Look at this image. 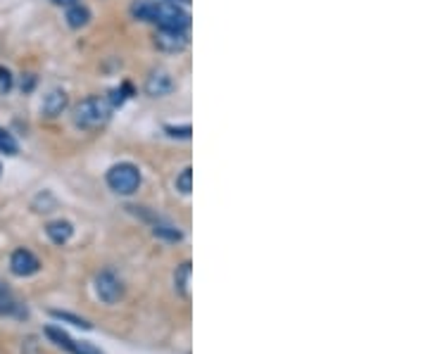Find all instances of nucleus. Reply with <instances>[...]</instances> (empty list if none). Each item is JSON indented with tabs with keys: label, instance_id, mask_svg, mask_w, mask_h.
Wrapping results in <instances>:
<instances>
[{
	"label": "nucleus",
	"instance_id": "f257e3e1",
	"mask_svg": "<svg viewBox=\"0 0 428 354\" xmlns=\"http://www.w3.org/2000/svg\"><path fill=\"white\" fill-rule=\"evenodd\" d=\"M131 15L141 22L158 24L160 29H190V15L174 0H136Z\"/></svg>",
	"mask_w": 428,
	"mask_h": 354
},
{
	"label": "nucleus",
	"instance_id": "f03ea898",
	"mask_svg": "<svg viewBox=\"0 0 428 354\" xmlns=\"http://www.w3.org/2000/svg\"><path fill=\"white\" fill-rule=\"evenodd\" d=\"M114 107L110 105L107 95H88L81 103L74 107V124L79 128H86V131H93V128H100L107 124V119L112 117Z\"/></svg>",
	"mask_w": 428,
	"mask_h": 354
},
{
	"label": "nucleus",
	"instance_id": "7ed1b4c3",
	"mask_svg": "<svg viewBox=\"0 0 428 354\" xmlns=\"http://www.w3.org/2000/svg\"><path fill=\"white\" fill-rule=\"evenodd\" d=\"M107 186L117 195H131L141 186V172L131 162H119L107 172Z\"/></svg>",
	"mask_w": 428,
	"mask_h": 354
},
{
	"label": "nucleus",
	"instance_id": "20e7f679",
	"mask_svg": "<svg viewBox=\"0 0 428 354\" xmlns=\"http://www.w3.org/2000/svg\"><path fill=\"white\" fill-rule=\"evenodd\" d=\"M95 292H98V297L103 299L105 304H114L124 295V283H121V278L114 274V271L105 269L95 276Z\"/></svg>",
	"mask_w": 428,
	"mask_h": 354
},
{
	"label": "nucleus",
	"instance_id": "39448f33",
	"mask_svg": "<svg viewBox=\"0 0 428 354\" xmlns=\"http://www.w3.org/2000/svg\"><path fill=\"white\" fill-rule=\"evenodd\" d=\"M38 269H40V262H38V257L33 255L31 250L19 248V250L12 252V257H10V271L15 276L29 278L33 274H38Z\"/></svg>",
	"mask_w": 428,
	"mask_h": 354
},
{
	"label": "nucleus",
	"instance_id": "423d86ee",
	"mask_svg": "<svg viewBox=\"0 0 428 354\" xmlns=\"http://www.w3.org/2000/svg\"><path fill=\"white\" fill-rule=\"evenodd\" d=\"M45 336L50 338L57 347H62V350H67L70 354H103L98 347H93L91 343H77V340H72L65 331L55 328V326H48Z\"/></svg>",
	"mask_w": 428,
	"mask_h": 354
},
{
	"label": "nucleus",
	"instance_id": "0eeeda50",
	"mask_svg": "<svg viewBox=\"0 0 428 354\" xmlns=\"http://www.w3.org/2000/svg\"><path fill=\"white\" fill-rule=\"evenodd\" d=\"M155 45H158L162 52H183L188 48V31L160 29L155 33Z\"/></svg>",
	"mask_w": 428,
	"mask_h": 354
},
{
	"label": "nucleus",
	"instance_id": "6e6552de",
	"mask_svg": "<svg viewBox=\"0 0 428 354\" xmlns=\"http://www.w3.org/2000/svg\"><path fill=\"white\" fill-rule=\"evenodd\" d=\"M174 79L167 70H153L150 77L146 79V93L150 98H165L174 91Z\"/></svg>",
	"mask_w": 428,
	"mask_h": 354
},
{
	"label": "nucleus",
	"instance_id": "1a4fd4ad",
	"mask_svg": "<svg viewBox=\"0 0 428 354\" xmlns=\"http://www.w3.org/2000/svg\"><path fill=\"white\" fill-rule=\"evenodd\" d=\"M67 105H70V95H67L62 88H53L43 98V103H40V112H43V117L48 119H55L67 110Z\"/></svg>",
	"mask_w": 428,
	"mask_h": 354
},
{
	"label": "nucleus",
	"instance_id": "9d476101",
	"mask_svg": "<svg viewBox=\"0 0 428 354\" xmlns=\"http://www.w3.org/2000/svg\"><path fill=\"white\" fill-rule=\"evenodd\" d=\"M0 316H19V319L26 316L24 304L17 302L15 295L5 285H0Z\"/></svg>",
	"mask_w": 428,
	"mask_h": 354
},
{
	"label": "nucleus",
	"instance_id": "9b49d317",
	"mask_svg": "<svg viewBox=\"0 0 428 354\" xmlns=\"http://www.w3.org/2000/svg\"><path fill=\"white\" fill-rule=\"evenodd\" d=\"M45 236L50 238L53 243L55 245H67L72 240V236H74V226L70 221H65V219H57V221H50L45 226Z\"/></svg>",
	"mask_w": 428,
	"mask_h": 354
},
{
	"label": "nucleus",
	"instance_id": "f8f14e48",
	"mask_svg": "<svg viewBox=\"0 0 428 354\" xmlns=\"http://www.w3.org/2000/svg\"><path fill=\"white\" fill-rule=\"evenodd\" d=\"M190 276H193V267H190V262H183L179 269H176L174 274V285H176V292H179L181 297H190Z\"/></svg>",
	"mask_w": 428,
	"mask_h": 354
},
{
	"label": "nucleus",
	"instance_id": "ddd939ff",
	"mask_svg": "<svg viewBox=\"0 0 428 354\" xmlns=\"http://www.w3.org/2000/svg\"><path fill=\"white\" fill-rule=\"evenodd\" d=\"M65 19L72 29H81V26H86L88 22H91V10H88L86 5L77 3V5H72V8H67Z\"/></svg>",
	"mask_w": 428,
	"mask_h": 354
},
{
	"label": "nucleus",
	"instance_id": "4468645a",
	"mask_svg": "<svg viewBox=\"0 0 428 354\" xmlns=\"http://www.w3.org/2000/svg\"><path fill=\"white\" fill-rule=\"evenodd\" d=\"M153 233H155V238H162V240H167V243H179L183 238L181 231L169 221H155Z\"/></svg>",
	"mask_w": 428,
	"mask_h": 354
},
{
	"label": "nucleus",
	"instance_id": "2eb2a0df",
	"mask_svg": "<svg viewBox=\"0 0 428 354\" xmlns=\"http://www.w3.org/2000/svg\"><path fill=\"white\" fill-rule=\"evenodd\" d=\"M131 95H133V86L126 81V84H121L119 88H112L110 95H107V100H110L112 107H121L126 103V98H131Z\"/></svg>",
	"mask_w": 428,
	"mask_h": 354
},
{
	"label": "nucleus",
	"instance_id": "dca6fc26",
	"mask_svg": "<svg viewBox=\"0 0 428 354\" xmlns=\"http://www.w3.org/2000/svg\"><path fill=\"white\" fill-rule=\"evenodd\" d=\"M50 316H53V319H57V321H67V323L77 326V328H86V331H91V328H93V323H91V321H86V319H81V316H74V314H70V311H57V309H53V311H50Z\"/></svg>",
	"mask_w": 428,
	"mask_h": 354
},
{
	"label": "nucleus",
	"instance_id": "f3484780",
	"mask_svg": "<svg viewBox=\"0 0 428 354\" xmlns=\"http://www.w3.org/2000/svg\"><path fill=\"white\" fill-rule=\"evenodd\" d=\"M0 153L3 155H17L19 153V145H17V140H15V135H12L8 128H3L0 126Z\"/></svg>",
	"mask_w": 428,
	"mask_h": 354
},
{
	"label": "nucleus",
	"instance_id": "a211bd4d",
	"mask_svg": "<svg viewBox=\"0 0 428 354\" xmlns=\"http://www.w3.org/2000/svg\"><path fill=\"white\" fill-rule=\"evenodd\" d=\"M176 190H179L181 195H188L190 190H193V169L190 167H186L179 176H176Z\"/></svg>",
	"mask_w": 428,
	"mask_h": 354
},
{
	"label": "nucleus",
	"instance_id": "6ab92c4d",
	"mask_svg": "<svg viewBox=\"0 0 428 354\" xmlns=\"http://www.w3.org/2000/svg\"><path fill=\"white\" fill-rule=\"evenodd\" d=\"M12 88V74L8 67H0V93H10Z\"/></svg>",
	"mask_w": 428,
	"mask_h": 354
},
{
	"label": "nucleus",
	"instance_id": "aec40b11",
	"mask_svg": "<svg viewBox=\"0 0 428 354\" xmlns=\"http://www.w3.org/2000/svg\"><path fill=\"white\" fill-rule=\"evenodd\" d=\"M165 131L172 135V138H190V133H193V128H190L188 124L186 126H181V128H176V126H167Z\"/></svg>",
	"mask_w": 428,
	"mask_h": 354
},
{
	"label": "nucleus",
	"instance_id": "412c9836",
	"mask_svg": "<svg viewBox=\"0 0 428 354\" xmlns=\"http://www.w3.org/2000/svg\"><path fill=\"white\" fill-rule=\"evenodd\" d=\"M33 86H36V77H33V74H24V79H22V91H24V93H31Z\"/></svg>",
	"mask_w": 428,
	"mask_h": 354
},
{
	"label": "nucleus",
	"instance_id": "4be33fe9",
	"mask_svg": "<svg viewBox=\"0 0 428 354\" xmlns=\"http://www.w3.org/2000/svg\"><path fill=\"white\" fill-rule=\"evenodd\" d=\"M55 5H62V8H72V5H77L79 0H53Z\"/></svg>",
	"mask_w": 428,
	"mask_h": 354
},
{
	"label": "nucleus",
	"instance_id": "5701e85b",
	"mask_svg": "<svg viewBox=\"0 0 428 354\" xmlns=\"http://www.w3.org/2000/svg\"><path fill=\"white\" fill-rule=\"evenodd\" d=\"M0 285H5V283H3V281H0Z\"/></svg>",
	"mask_w": 428,
	"mask_h": 354
},
{
	"label": "nucleus",
	"instance_id": "b1692460",
	"mask_svg": "<svg viewBox=\"0 0 428 354\" xmlns=\"http://www.w3.org/2000/svg\"><path fill=\"white\" fill-rule=\"evenodd\" d=\"M0 172H3V167H0Z\"/></svg>",
	"mask_w": 428,
	"mask_h": 354
}]
</instances>
